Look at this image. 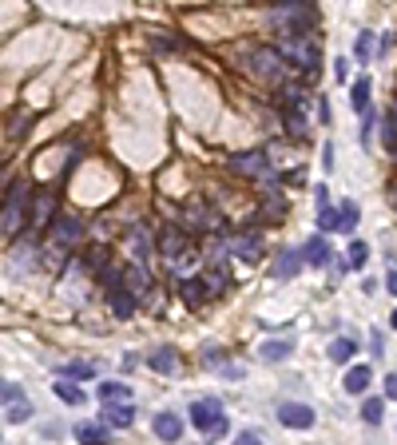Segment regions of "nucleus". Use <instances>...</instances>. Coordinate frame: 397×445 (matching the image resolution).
<instances>
[{
	"mask_svg": "<svg viewBox=\"0 0 397 445\" xmlns=\"http://www.w3.org/2000/svg\"><path fill=\"white\" fill-rule=\"evenodd\" d=\"M385 397L397 402V374H385Z\"/></svg>",
	"mask_w": 397,
	"mask_h": 445,
	"instance_id": "42",
	"label": "nucleus"
},
{
	"mask_svg": "<svg viewBox=\"0 0 397 445\" xmlns=\"http://www.w3.org/2000/svg\"><path fill=\"white\" fill-rule=\"evenodd\" d=\"M338 207H342V227H346V235L349 231H354V227H358V203H338Z\"/></svg>",
	"mask_w": 397,
	"mask_h": 445,
	"instance_id": "38",
	"label": "nucleus"
},
{
	"mask_svg": "<svg viewBox=\"0 0 397 445\" xmlns=\"http://www.w3.org/2000/svg\"><path fill=\"white\" fill-rule=\"evenodd\" d=\"M179 295H183V302L191 310H198L207 298H211V290H207V283H203V278H183V283H179Z\"/></svg>",
	"mask_w": 397,
	"mask_h": 445,
	"instance_id": "17",
	"label": "nucleus"
},
{
	"mask_svg": "<svg viewBox=\"0 0 397 445\" xmlns=\"http://www.w3.org/2000/svg\"><path fill=\"white\" fill-rule=\"evenodd\" d=\"M382 143H385V148H389V151L397 155V108H394V111H389V115L382 120Z\"/></svg>",
	"mask_w": 397,
	"mask_h": 445,
	"instance_id": "33",
	"label": "nucleus"
},
{
	"mask_svg": "<svg viewBox=\"0 0 397 445\" xmlns=\"http://www.w3.org/2000/svg\"><path fill=\"white\" fill-rule=\"evenodd\" d=\"M318 227H322V235H330V231H346V227H342V207L318 211Z\"/></svg>",
	"mask_w": 397,
	"mask_h": 445,
	"instance_id": "31",
	"label": "nucleus"
},
{
	"mask_svg": "<svg viewBox=\"0 0 397 445\" xmlns=\"http://www.w3.org/2000/svg\"><path fill=\"white\" fill-rule=\"evenodd\" d=\"M92 374H96V366H92V362H64V366H60V378H64V382H87Z\"/></svg>",
	"mask_w": 397,
	"mask_h": 445,
	"instance_id": "26",
	"label": "nucleus"
},
{
	"mask_svg": "<svg viewBox=\"0 0 397 445\" xmlns=\"http://www.w3.org/2000/svg\"><path fill=\"white\" fill-rule=\"evenodd\" d=\"M394 160H397V155H394Z\"/></svg>",
	"mask_w": 397,
	"mask_h": 445,
	"instance_id": "46",
	"label": "nucleus"
},
{
	"mask_svg": "<svg viewBox=\"0 0 397 445\" xmlns=\"http://www.w3.org/2000/svg\"><path fill=\"white\" fill-rule=\"evenodd\" d=\"M151 430H155V437L167 445H175L179 437H183V418H175L171 409H163V414H155V421H151Z\"/></svg>",
	"mask_w": 397,
	"mask_h": 445,
	"instance_id": "12",
	"label": "nucleus"
},
{
	"mask_svg": "<svg viewBox=\"0 0 397 445\" xmlns=\"http://www.w3.org/2000/svg\"><path fill=\"white\" fill-rule=\"evenodd\" d=\"M366 259H370V247H366L361 239H354V243H349V250H346L349 271H361V267H366Z\"/></svg>",
	"mask_w": 397,
	"mask_h": 445,
	"instance_id": "32",
	"label": "nucleus"
},
{
	"mask_svg": "<svg viewBox=\"0 0 397 445\" xmlns=\"http://www.w3.org/2000/svg\"><path fill=\"white\" fill-rule=\"evenodd\" d=\"M302 262H306V259H302V250H278V259H274L270 274L286 283V278H294V274L302 271Z\"/></svg>",
	"mask_w": 397,
	"mask_h": 445,
	"instance_id": "16",
	"label": "nucleus"
},
{
	"mask_svg": "<svg viewBox=\"0 0 397 445\" xmlns=\"http://www.w3.org/2000/svg\"><path fill=\"white\" fill-rule=\"evenodd\" d=\"M0 397H4V421H8V425H20V421L32 418V402H28L24 386L4 382L0 386Z\"/></svg>",
	"mask_w": 397,
	"mask_h": 445,
	"instance_id": "7",
	"label": "nucleus"
},
{
	"mask_svg": "<svg viewBox=\"0 0 397 445\" xmlns=\"http://www.w3.org/2000/svg\"><path fill=\"white\" fill-rule=\"evenodd\" d=\"M282 124H286V132H290V136H306V115H302V111H282Z\"/></svg>",
	"mask_w": 397,
	"mask_h": 445,
	"instance_id": "35",
	"label": "nucleus"
},
{
	"mask_svg": "<svg viewBox=\"0 0 397 445\" xmlns=\"http://www.w3.org/2000/svg\"><path fill=\"white\" fill-rule=\"evenodd\" d=\"M349 104H354L358 115L370 111V80H354V87H349Z\"/></svg>",
	"mask_w": 397,
	"mask_h": 445,
	"instance_id": "30",
	"label": "nucleus"
},
{
	"mask_svg": "<svg viewBox=\"0 0 397 445\" xmlns=\"http://www.w3.org/2000/svg\"><path fill=\"white\" fill-rule=\"evenodd\" d=\"M108 302H112V314H115V318H131V314H136V295H131V290H124V286L108 290Z\"/></svg>",
	"mask_w": 397,
	"mask_h": 445,
	"instance_id": "23",
	"label": "nucleus"
},
{
	"mask_svg": "<svg viewBox=\"0 0 397 445\" xmlns=\"http://www.w3.org/2000/svg\"><path fill=\"white\" fill-rule=\"evenodd\" d=\"M278 421L286 430H314V409L302 406V402H282L278 406Z\"/></svg>",
	"mask_w": 397,
	"mask_h": 445,
	"instance_id": "9",
	"label": "nucleus"
},
{
	"mask_svg": "<svg viewBox=\"0 0 397 445\" xmlns=\"http://www.w3.org/2000/svg\"><path fill=\"white\" fill-rule=\"evenodd\" d=\"M389 326H394V330H397V310H394V314H389Z\"/></svg>",
	"mask_w": 397,
	"mask_h": 445,
	"instance_id": "44",
	"label": "nucleus"
},
{
	"mask_svg": "<svg viewBox=\"0 0 397 445\" xmlns=\"http://www.w3.org/2000/svg\"><path fill=\"white\" fill-rule=\"evenodd\" d=\"M203 283H207V290H211V298H215V295H223L226 290L231 274H226V267H207V271H203Z\"/></svg>",
	"mask_w": 397,
	"mask_h": 445,
	"instance_id": "29",
	"label": "nucleus"
},
{
	"mask_svg": "<svg viewBox=\"0 0 397 445\" xmlns=\"http://www.w3.org/2000/svg\"><path fill=\"white\" fill-rule=\"evenodd\" d=\"M278 52L286 56L290 68H306V80L318 76V44H314V36H282Z\"/></svg>",
	"mask_w": 397,
	"mask_h": 445,
	"instance_id": "3",
	"label": "nucleus"
},
{
	"mask_svg": "<svg viewBox=\"0 0 397 445\" xmlns=\"http://www.w3.org/2000/svg\"><path fill=\"white\" fill-rule=\"evenodd\" d=\"M270 24L282 32V36H310L314 24H318V8L310 4H298V0H282L270 8Z\"/></svg>",
	"mask_w": 397,
	"mask_h": 445,
	"instance_id": "1",
	"label": "nucleus"
},
{
	"mask_svg": "<svg viewBox=\"0 0 397 445\" xmlns=\"http://www.w3.org/2000/svg\"><path fill=\"white\" fill-rule=\"evenodd\" d=\"M147 366L155 374H175V370H179V358H175V350L159 346V350H151V354H147Z\"/></svg>",
	"mask_w": 397,
	"mask_h": 445,
	"instance_id": "24",
	"label": "nucleus"
},
{
	"mask_svg": "<svg viewBox=\"0 0 397 445\" xmlns=\"http://www.w3.org/2000/svg\"><path fill=\"white\" fill-rule=\"evenodd\" d=\"M385 290H389V295H397V267H389V271H385Z\"/></svg>",
	"mask_w": 397,
	"mask_h": 445,
	"instance_id": "43",
	"label": "nucleus"
},
{
	"mask_svg": "<svg viewBox=\"0 0 397 445\" xmlns=\"http://www.w3.org/2000/svg\"><path fill=\"white\" fill-rule=\"evenodd\" d=\"M191 425H195L207 442H219V437H226V430H231L219 397H195V402H191Z\"/></svg>",
	"mask_w": 397,
	"mask_h": 445,
	"instance_id": "2",
	"label": "nucleus"
},
{
	"mask_svg": "<svg viewBox=\"0 0 397 445\" xmlns=\"http://www.w3.org/2000/svg\"><path fill=\"white\" fill-rule=\"evenodd\" d=\"M382 397H366V402H361V421H366V425H377V421H382Z\"/></svg>",
	"mask_w": 397,
	"mask_h": 445,
	"instance_id": "34",
	"label": "nucleus"
},
{
	"mask_svg": "<svg viewBox=\"0 0 397 445\" xmlns=\"http://www.w3.org/2000/svg\"><path fill=\"white\" fill-rule=\"evenodd\" d=\"M250 68H254V76L270 80V84H282L286 72H290V64H286V56L278 48H254L250 52Z\"/></svg>",
	"mask_w": 397,
	"mask_h": 445,
	"instance_id": "5",
	"label": "nucleus"
},
{
	"mask_svg": "<svg viewBox=\"0 0 397 445\" xmlns=\"http://www.w3.org/2000/svg\"><path fill=\"white\" fill-rule=\"evenodd\" d=\"M235 445H262V437H259V433H254V430H238Z\"/></svg>",
	"mask_w": 397,
	"mask_h": 445,
	"instance_id": "39",
	"label": "nucleus"
},
{
	"mask_svg": "<svg viewBox=\"0 0 397 445\" xmlns=\"http://www.w3.org/2000/svg\"><path fill=\"white\" fill-rule=\"evenodd\" d=\"M354 338H334V342H330V350H326V354H330V362H334V366H346L349 358H354Z\"/></svg>",
	"mask_w": 397,
	"mask_h": 445,
	"instance_id": "28",
	"label": "nucleus"
},
{
	"mask_svg": "<svg viewBox=\"0 0 397 445\" xmlns=\"http://www.w3.org/2000/svg\"><path fill=\"white\" fill-rule=\"evenodd\" d=\"M302 259H306V267H318V271H322L334 255H330V247H326L322 235H310L306 243H302Z\"/></svg>",
	"mask_w": 397,
	"mask_h": 445,
	"instance_id": "15",
	"label": "nucleus"
},
{
	"mask_svg": "<svg viewBox=\"0 0 397 445\" xmlns=\"http://www.w3.org/2000/svg\"><path fill=\"white\" fill-rule=\"evenodd\" d=\"M231 255L243 262H259L262 259V235L259 231H243V235L231 239Z\"/></svg>",
	"mask_w": 397,
	"mask_h": 445,
	"instance_id": "10",
	"label": "nucleus"
},
{
	"mask_svg": "<svg viewBox=\"0 0 397 445\" xmlns=\"http://www.w3.org/2000/svg\"><path fill=\"white\" fill-rule=\"evenodd\" d=\"M96 394L103 406H131V386H124V382H103Z\"/></svg>",
	"mask_w": 397,
	"mask_h": 445,
	"instance_id": "18",
	"label": "nucleus"
},
{
	"mask_svg": "<svg viewBox=\"0 0 397 445\" xmlns=\"http://www.w3.org/2000/svg\"><path fill=\"white\" fill-rule=\"evenodd\" d=\"M370 136H373V108L361 115V143H370Z\"/></svg>",
	"mask_w": 397,
	"mask_h": 445,
	"instance_id": "40",
	"label": "nucleus"
},
{
	"mask_svg": "<svg viewBox=\"0 0 397 445\" xmlns=\"http://www.w3.org/2000/svg\"><path fill=\"white\" fill-rule=\"evenodd\" d=\"M28 183H8V195H4V219H0V227H4V239H13L20 227H28L24 219V207H28Z\"/></svg>",
	"mask_w": 397,
	"mask_h": 445,
	"instance_id": "4",
	"label": "nucleus"
},
{
	"mask_svg": "<svg viewBox=\"0 0 397 445\" xmlns=\"http://www.w3.org/2000/svg\"><path fill=\"white\" fill-rule=\"evenodd\" d=\"M231 171L243 175V179H278V171L270 167V155L266 151H243L231 160Z\"/></svg>",
	"mask_w": 397,
	"mask_h": 445,
	"instance_id": "6",
	"label": "nucleus"
},
{
	"mask_svg": "<svg viewBox=\"0 0 397 445\" xmlns=\"http://www.w3.org/2000/svg\"><path fill=\"white\" fill-rule=\"evenodd\" d=\"M203 366H207V370H219V374H223L231 362H226V354H223L219 346H211V350H203Z\"/></svg>",
	"mask_w": 397,
	"mask_h": 445,
	"instance_id": "36",
	"label": "nucleus"
},
{
	"mask_svg": "<svg viewBox=\"0 0 397 445\" xmlns=\"http://www.w3.org/2000/svg\"><path fill=\"white\" fill-rule=\"evenodd\" d=\"M322 167L334 171V143H322Z\"/></svg>",
	"mask_w": 397,
	"mask_h": 445,
	"instance_id": "41",
	"label": "nucleus"
},
{
	"mask_svg": "<svg viewBox=\"0 0 397 445\" xmlns=\"http://www.w3.org/2000/svg\"><path fill=\"white\" fill-rule=\"evenodd\" d=\"M354 56H358L361 64H370V56H373V32H361V36L354 40Z\"/></svg>",
	"mask_w": 397,
	"mask_h": 445,
	"instance_id": "37",
	"label": "nucleus"
},
{
	"mask_svg": "<svg viewBox=\"0 0 397 445\" xmlns=\"http://www.w3.org/2000/svg\"><path fill=\"white\" fill-rule=\"evenodd\" d=\"M120 286H124V290H131V295H143V290H147V286H151V274H147V267H139V262H131V267H127V271H124V283H120Z\"/></svg>",
	"mask_w": 397,
	"mask_h": 445,
	"instance_id": "22",
	"label": "nucleus"
},
{
	"mask_svg": "<svg viewBox=\"0 0 397 445\" xmlns=\"http://www.w3.org/2000/svg\"><path fill=\"white\" fill-rule=\"evenodd\" d=\"M80 235H84V222H80V219H72V215L56 219V222H52V231H48L52 255H64V250H72L75 243H80Z\"/></svg>",
	"mask_w": 397,
	"mask_h": 445,
	"instance_id": "8",
	"label": "nucleus"
},
{
	"mask_svg": "<svg viewBox=\"0 0 397 445\" xmlns=\"http://www.w3.org/2000/svg\"><path fill=\"white\" fill-rule=\"evenodd\" d=\"M52 390H56V397H60L64 406H75V409H80V406L87 402V397H84V390H80V386H72V382H64V378H60L56 386H52Z\"/></svg>",
	"mask_w": 397,
	"mask_h": 445,
	"instance_id": "27",
	"label": "nucleus"
},
{
	"mask_svg": "<svg viewBox=\"0 0 397 445\" xmlns=\"http://www.w3.org/2000/svg\"><path fill=\"white\" fill-rule=\"evenodd\" d=\"M99 421H103L108 430H127V425L136 421V409H131V406H103Z\"/></svg>",
	"mask_w": 397,
	"mask_h": 445,
	"instance_id": "19",
	"label": "nucleus"
},
{
	"mask_svg": "<svg viewBox=\"0 0 397 445\" xmlns=\"http://www.w3.org/2000/svg\"><path fill=\"white\" fill-rule=\"evenodd\" d=\"M52 215H56V199H52V195H32V219H28V231L48 227ZM48 231H52V227H48Z\"/></svg>",
	"mask_w": 397,
	"mask_h": 445,
	"instance_id": "13",
	"label": "nucleus"
},
{
	"mask_svg": "<svg viewBox=\"0 0 397 445\" xmlns=\"http://www.w3.org/2000/svg\"><path fill=\"white\" fill-rule=\"evenodd\" d=\"M290 350H294L290 338H266V342L259 346V358L262 362H286L290 358Z\"/></svg>",
	"mask_w": 397,
	"mask_h": 445,
	"instance_id": "20",
	"label": "nucleus"
},
{
	"mask_svg": "<svg viewBox=\"0 0 397 445\" xmlns=\"http://www.w3.org/2000/svg\"><path fill=\"white\" fill-rule=\"evenodd\" d=\"M151 247H155V243H151V231H147V227H143V222H139V227H131V250H136V262H139V267H143V259L151 255Z\"/></svg>",
	"mask_w": 397,
	"mask_h": 445,
	"instance_id": "25",
	"label": "nucleus"
},
{
	"mask_svg": "<svg viewBox=\"0 0 397 445\" xmlns=\"http://www.w3.org/2000/svg\"><path fill=\"white\" fill-rule=\"evenodd\" d=\"M75 442L80 445H108L112 442V430L103 421H80L75 425Z\"/></svg>",
	"mask_w": 397,
	"mask_h": 445,
	"instance_id": "14",
	"label": "nucleus"
},
{
	"mask_svg": "<svg viewBox=\"0 0 397 445\" xmlns=\"http://www.w3.org/2000/svg\"><path fill=\"white\" fill-rule=\"evenodd\" d=\"M187 250H191V247H187V235L179 231V227H167V231L159 235V255H163L167 262H171V267H175L179 259H183Z\"/></svg>",
	"mask_w": 397,
	"mask_h": 445,
	"instance_id": "11",
	"label": "nucleus"
},
{
	"mask_svg": "<svg viewBox=\"0 0 397 445\" xmlns=\"http://www.w3.org/2000/svg\"><path fill=\"white\" fill-rule=\"evenodd\" d=\"M370 382H373V374H370V366H349L346 370V394H358V397H366V390H370Z\"/></svg>",
	"mask_w": 397,
	"mask_h": 445,
	"instance_id": "21",
	"label": "nucleus"
},
{
	"mask_svg": "<svg viewBox=\"0 0 397 445\" xmlns=\"http://www.w3.org/2000/svg\"><path fill=\"white\" fill-rule=\"evenodd\" d=\"M394 207H397V187H394Z\"/></svg>",
	"mask_w": 397,
	"mask_h": 445,
	"instance_id": "45",
	"label": "nucleus"
}]
</instances>
